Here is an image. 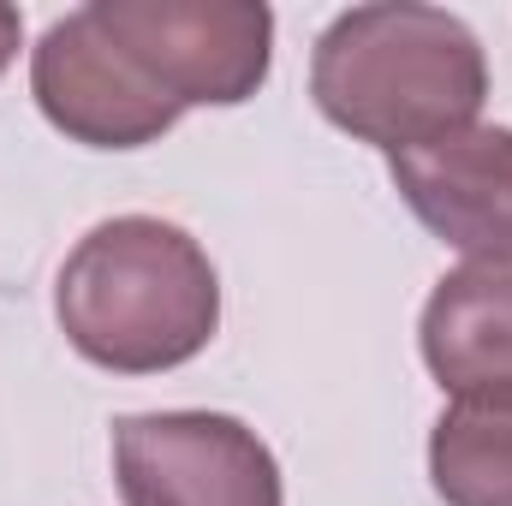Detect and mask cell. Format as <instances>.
<instances>
[{
  "label": "cell",
  "instance_id": "obj_1",
  "mask_svg": "<svg viewBox=\"0 0 512 506\" xmlns=\"http://www.w3.org/2000/svg\"><path fill=\"white\" fill-rule=\"evenodd\" d=\"M310 90L340 131L405 155L477 120L489 66L471 24L441 6H358L316 42Z\"/></svg>",
  "mask_w": 512,
  "mask_h": 506
},
{
  "label": "cell",
  "instance_id": "obj_2",
  "mask_svg": "<svg viewBox=\"0 0 512 506\" xmlns=\"http://www.w3.org/2000/svg\"><path fill=\"white\" fill-rule=\"evenodd\" d=\"M54 310L66 340L120 376H149L197 358L221 322V286L191 233L120 215L66 256Z\"/></svg>",
  "mask_w": 512,
  "mask_h": 506
},
{
  "label": "cell",
  "instance_id": "obj_3",
  "mask_svg": "<svg viewBox=\"0 0 512 506\" xmlns=\"http://www.w3.org/2000/svg\"><path fill=\"white\" fill-rule=\"evenodd\" d=\"M102 30L131 66L185 114L197 102L233 108L268 78V6L239 0H96Z\"/></svg>",
  "mask_w": 512,
  "mask_h": 506
},
{
  "label": "cell",
  "instance_id": "obj_4",
  "mask_svg": "<svg viewBox=\"0 0 512 506\" xmlns=\"http://www.w3.org/2000/svg\"><path fill=\"white\" fill-rule=\"evenodd\" d=\"M126 506H280V465L239 417L149 411L114 423Z\"/></svg>",
  "mask_w": 512,
  "mask_h": 506
},
{
  "label": "cell",
  "instance_id": "obj_5",
  "mask_svg": "<svg viewBox=\"0 0 512 506\" xmlns=\"http://www.w3.org/2000/svg\"><path fill=\"white\" fill-rule=\"evenodd\" d=\"M36 102L54 126L90 149H137L179 120V108L131 66V54L102 30L96 6L60 18L30 60Z\"/></svg>",
  "mask_w": 512,
  "mask_h": 506
},
{
  "label": "cell",
  "instance_id": "obj_6",
  "mask_svg": "<svg viewBox=\"0 0 512 506\" xmlns=\"http://www.w3.org/2000/svg\"><path fill=\"white\" fill-rule=\"evenodd\" d=\"M411 215L453 251L477 262L512 256V131L465 126L441 143L387 155Z\"/></svg>",
  "mask_w": 512,
  "mask_h": 506
},
{
  "label": "cell",
  "instance_id": "obj_7",
  "mask_svg": "<svg viewBox=\"0 0 512 506\" xmlns=\"http://www.w3.org/2000/svg\"><path fill=\"white\" fill-rule=\"evenodd\" d=\"M423 358L453 399H512V256L465 262L435 286Z\"/></svg>",
  "mask_w": 512,
  "mask_h": 506
},
{
  "label": "cell",
  "instance_id": "obj_8",
  "mask_svg": "<svg viewBox=\"0 0 512 506\" xmlns=\"http://www.w3.org/2000/svg\"><path fill=\"white\" fill-rule=\"evenodd\" d=\"M429 471L447 506H512V399H453L429 435Z\"/></svg>",
  "mask_w": 512,
  "mask_h": 506
},
{
  "label": "cell",
  "instance_id": "obj_9",
  "mask_svg": "<svg viewBox=\"0 0 512 506\" xmlns=\"http://www.w3.org/2000/svg\"><path fill=\"white\" fill-rule=\"evenodd\" d=\"M12 54H18V12L0 6V72L12 66Z\"/></svg>",
  "mask_w": 512,
  "mask_h": 506
}]
</instances>
